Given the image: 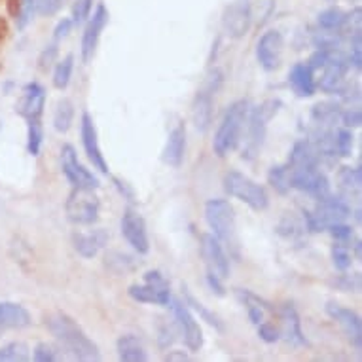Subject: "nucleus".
<instances>
[{"instance_id":"1","label":"nucleus","mask_w":362,"mask_h":362,"mask_svg":"<svg viewBox=\"0 0 362 362\" xmlns=\"http://www.w3.org/2000/svg\"><path fill=\"white\" fill-rule=\"evenodd\" d=\"M44 322L61 349L65 351L66 355H71L74 361H101V351L97 344L83 332V328L72 319L71 315L63 313V311H54V313L46 315Z\"/></svg>"},{"instance_id":"2","label":"nucleus","mask_w":362,"mask_h":362,"mask_svg":"<svg viewBox=\"0 0 362 362\" xmlns=\"http://www.w3.org/2000/svg\"><path fill=\"white\" fill-rule=\"evenodd\" d=\"M283 103L279 99H267L258 107L250 108L249 116H247V131H245L243 150H241V158L247 161H255L260 156V150L264 146L267 135V125L269 122L281 112Z\"/></svg>"},{"instance_id":"3","label":"nucleus","mask_w":362,"mask_h":362,"mask_svg":"<svg viewBox=\"0 0 362 362\" xmlns=\"http://www.w3.org/2000/svg\"><path fill=\"white\" fill-rule=\"evenodd\" d=\"M250 103L247 99H238L230 107L226 108L224 116L220 119V125L213 139V150L218 158L226 156L238 148L241 139H243L245 124L249 116Z\"/></svg>"},{"instance_id":"4","label":"nucleus","mask_w":362,"mask_h":362,"mask_svg":"<svg viewBox=\"0 0 362 362\" xmlns=\"http://www.w3.org/2000/svg\"><path fill=\"white\" fill-rule=\"evenodd\" d=\"M205 220L213 233L226 245L228 249L233 250V255H239V239H238V218L233 211L232 203L222 197H214L205 203Z\"/></svg>"},{"instance_id":"5","label":"nucleus","mask_w":362,"mask_h":362,"mask_svg":"<svg viewBox=\"0 0 362 362\" xmlns=\"http://www.w3.org/2000/svg\"><path fill=\"white\" fill-rule=\"evenodd\" d=\"M351 213L353 211L345 197L327 194L317 199V205L311 211H303V224L308 232L321 233L327 232L328 226L334 222L349 218Z\"/></svg>"},{"instance_id":"6","label":"nucleus","mask_w":362,"mask_h":362,"mask_svg":"<svg viewBox=\"0 0 362 362\" xmlns=\"http://www.w3.org/2000/svg\"><path fill=\"white\" fill-rule=\"evenodd\" d=\"M224 192L233 199H239L245 205H249L252 211H266L269 207V196L266 188L258 185L256 180L247 177L241 171H228L224 175Z\"/></svg>"},{"instance_id":"7","label":"nucleus","mask_w":362,"mask_h":362,"mask_svg":"<svg viewBox=\"0 0 362 362\" xmlns=\"http://www.w3.org/2000/svg\"><path fill=\"white\" fill-rule=\"evenodd\" d=\"M65 213L74 226H93L99 220L101 202L93 188H74L65 202Z\"/></svg>"},{"instance_id":"8","label":"nucleus","mask_w":362,"mask_h":362,"mask_svg":"<svg viewBox=\"0 0 362 362\" xmlns=\"http://www.w3.org/2000/svg\"><path fill=\"white\" fill-rule=\"evenodd\" d=\"M127 294L131 300L139 303H150V305H169L171 302L169 281L158 269L146 272L143 285H131Z\"/></svg>"},{"instance_id":"9","label":"nucleus","mask_w":362,"mask_h":362,"mask_svg":"<svg viewBox=\"0 0 362 362\" xmlns=\"http://www.w3.org/2000/svg\"><path fill=\"white\" fill-rule=\"evenodd\" d=\"M222 80V74L214 71V74L207 80L205 88L199 89L192 103V122L199 133H207L211 124H213L214 110V93L218 89V83Z\"/></svg>"},{"instance_id":"10","label":"nucleus","mask_w":362,"mask_h":362,"mask_svg":"<svg viewBox=\"0 0 362 362\" xmlns=\"http://www.w3.org/2000/svg\"><path fill=\"white\" fill-rule=\"evenodd\" d=\"M171 311L173 319H175V325H177V330L180 332L182 339H185V345L192 353H197L202 351L203 347V330L199 327V322L196 321V317L192 313V309L186 305L185 302L180 300H173L171 298Z\"/></svg>"},{"instance_id":"11","label":"nucleus","mask_w":362,"mask_h":362,"mask_svg":"<svg viewBox=\"0 0 362 362\" xmlns=\"http://www.w3.org/2000/svg\"><path fill=\"white\" fill-rule=\"evenodd\" d=\"M286 165V163H285ZM291 175V188L308 194L313 199L330 194V182L328 177L319 169V165H305L298 169H288Z\"/></svg>"},{"instance_id":"12","label":"nucleus","mask_w":362,"mask_h":362,"mask_svg":"<svg viewBox=\"0 0 362 362\" xmlns=\"http://www.w3.org/2000/svg\"><path fill=\"white\" fill-rule=\"evenodd\" d=\"M285 52V38L279 30H266L256 42V61L266 72H274L281 66Z\"/></svg>"},{"instance_id":"13","label":"nucleus","mask_w":362,"mask_h":362,"mask_svg":"<svg viewBox=\"0 0 362 362\" xmlns=\"http://www.w3.org/2000/svg\"><path fill=\"white\" fill-rule=\"evenodd\" d=\"M61 169L74 188H93V190L99 188V178L80 163L72 144H63L61 148Z\"/></svg>"},{"instance_id":"14","label":"nucleus","mask_w":362,"mask_h":362,"mask_svg":"<svg viewBox=\"0 0 362 362\" xmlns=\"http://www.w3.org/2000/svg\"><path fill=\"white\" fill-rule=\"evenodd\" d=\"M122 235L131 245V249L139 252V255H148L150 252V239L148 230H146V222H144L143 214L135 211L133 207H127L122 216Z\"/></svg>"},{"instance_id":"15","label":"nucleus","mask_w":362,"mask_h":362,"mask_svg":"<svg viewBox=\"0 0 362 362\" xmlns=\"http://www.w3.org/2000/svg\"><path fill=\"white\" fill-rule=\"evenodd\" d=\"M199 250L207 272L218 275L220 279L230 277V258L226 255L222 241L214 233H203L199 239Z\"/></svg>"},{"instance_id":"16","label":"nucleus","mask_w":362,"mask_h":362,"mask_svg":"<svg viewBox=\"0 0 362 362\" xmlns=\"http://www.w3.org/2000/svg\"><path fill=\"white\" fill-rule=\"evenodd\" d=\"M327 313L330 319L338 322L341 332L345 334V338L351 344V347L356 351L362 349V321L361 315L355 313L353 309L344 308L336 302L327 303Z\"/></svg>"},{"instance_id":"17","label":"nucleus","mask_w":362,"mask_h":362,"mask_svg":"<svg viewBox=\"0 0 362 362\" xmlns=\"http://www.w3.org/2000/svg\"><path fill=\"white\" fill-rule=\"evenodd\" d=\"M349 69L351 65L347 55L339 48L330 49V57H328L327 65L321 69V78H319V82H315L317 88H321L327 93H336V89L345 82V76H347Z\"/></svg>"},{"instance_id":"18","label":"nucleus","mask_w":362,"mask_h":362,"mask_svg":"<svg viewBox=\"0 0 362 362\" xmlns=\"http://www.w3.org/2000/svg\"><path fill=\"white\" fill-rule=\"evenodd\" d=\"M108 18H110V13H108L107 6L105 4H99L97 10L93 12L91 18H88V25H86V29H83L82 35V61L83 63H89V61L93 59V55L97 52V46H99V40H101V35L105 27L108 25Z\"/></svg>"},{"instance_id":"19","label":"nucleus","mask_w":362,"mask_h":362,"mask_svg":"<svg viewBox=\"0 0 362 362\" xmlns=\"http://www.w3.org/2000/svg\"><path fill=\"white\" fill-rule=\"evenodd\" d=\"M44 108H46V89L38 82L25 83L16 103V112L30 122V119H40Z\"/></svg>"},{"instance_id":"20","label":"nucleus","mask_w":362,"mask_h":362,"mask_svg":"<svg viewBox=\"0 0 362 362\" xmlns=\"http://www.w3.org/2000/svg\"><path fill=\"white\" fill-rule=\"evenodd\" d=\"M80 137H82L83 150H86L89 163L95 167V169H99L103 175H108V163L105 160L101 146H99L97 127L93 124V118L88 112H83L82 119H80Z\"/></svg>"},{"instance_id":"21","label":"nucleus","mask_w":362,"mask_h":362,"mask_svg":"<svg viewBox=\"0 0 362 362\" xmlns=\"http://www.w3.org/2000/svg\"><path fill=\"white\" fill-rule=\"evenodd\" d=\"M250 23H252V12H250V6L247 0H239V2H233L224 10V16H222V25H224V30L232 38H241L249 33Z\"/></svg>"},{"instance_id":"22","label":"nucleus","mask_w":362,"mask_h":362,"mask_svg":"<svg viewBox=\"0 0 362 362\" xmlns=\"http://www.w3.org/2000/svg\"><path fill=\"white\" fill-rule=\"evenodd\" d=\"M281 319V338L286 339V344L292 347H305L309 345L308 338L303 336L302 330V321H300V315H298L296 308L292 303H285L281 305L277 311Z\"/></svg>"},{"instance_id":"23","label":"nucleus","mask_w":362,"mask_h":362,"mask_svg":"<svg viewBox=\"0 0 362 362\" xmlns=\"http://www.w3.org/2000/svg\"><path fill=\"white\" fill-rule=\"evenodd\" d=\"M108 239H110V235L103 228H95L89 232H74L72 233V247L82 258L91 260L107 247Z\"/></svg>"},{"instance_id":"24","label":"nucleus","mask_w":362,"mask_h":362,"mask_svg":"<svg viewBox=\"0 0 362 362\" xmlns=\"http://www.w3.org/2000/svg\"><path fill=\"white\" fill-rule=\"evenodd\" d=\"M186 156V125L185 122H178L175 124L169 135H167L165 146H163V152H161V160L163 163L169 167H180L182 161H185Z\"/></svg>"},{"instance_id":"25","label":"nucleus","mask_w":362,"mask_h":362,"mask_svg":"<svg viewBox=\"0 0 362 362\" xmlns=\"http://www.w3.org/2000/svg\"><path fill=\"white\" fill-rule=\"evenodd\" d=\"M315 82H317L315 71L305 61L296 63L288 72V86L300 99H309L317 93V83Z\"/></svg>"},{"instance_id":"26","label":"nucleus","mask_w":362,"mask_h":362,"mask_svg":"<svg viewBox=\"0 0 362 362\" xmlns=\"http://www.w3.org/2000/svg\"><path fill=\"white\" fill-rule=\"evenodd\" d=\"M235 296L247 308V315L252 325H260L262 321H266V313H275L272 303L249 288H235Z\"/></svg>"},{"instance_id":"27","label":"nucleus","mask_w":362,"mask_h":362,"mask_svg":"<svg viewBox=\"0 0 362 362\" xmlns=\"http://www.w3.org/2000/svg\"><path fill=\"white\" fill-rule=\"evenodd\" d=\"M341 116V103L339 101H321L317 103L311 112L309 122L311 127H321V129H336Z\"/></svg>"},{"instance_id":"28","label":"nucleus","mask_w":362,"mask_h":362,"mask_svg":"<svg viewBox=\"0 0 362 362\" xmlns=\"http://www.w3.org/2000/svg\"><path fill=\"white\" fill-rule=\"evenodd\" d=\"M116 351H118V358L122 362L148 361V353H146L143 339L135 336V334H124V336H119L118 341H116Z\"/></svg>"},{"instance_id":"29","label":"nucleus","mask_w":362,"mask_h":362,"mask_svg":"<svg viewBox=\"0 0 362 362\" xmlns=\"http://www.w3.org/2000/svg\"><path fill=\"white\" fill-rule=\"evenodd\" d=\"M30 325H33V317L21 303L0 302V327L21 330Z\"/></svg>"},{"instance_id":"30","label":"nucleus","mask_w":362,"mask_h":362,"mask_svg":"<svg viewBox=\"0 0 362 362\" xmlns=\"http://www.w3.org/2000/svg\"><path fill=\"white\" fill-rule=\"evenodd\" d=\"M338 186L341 197L345 199H358L362 188L361 167L344 165L338 169Z\"/></svg>"},{"instance_id":"31","label":"nucleus","mask_w":362,"mask_h":362,"mask_svg":"<svg viewBox=\"0 0 362 362\" xmlns=\"http://www.w3.org/2000/svg\"><path fill=\"white\" fill-rule=\"evenodd\" d=\"M305 165H319V161H317V156H315L313 146L309 143V139H300L291 148L286 167L288 169H298V167Z\"/></svg>"},{"instance_id":"32","label":"nucleus","mask_w":362,"mask_h":362,"mask_svg":"<svg viewBox=\"0 0 362 362\" xmlns=\"http://www.w3.org/2000/svg\"><path fill=\"white\" fill-rule=\"evenodd\" d=\"M182 296H185V303L188 305L190 309H194L199 317H202L203 321L207 322V325H211L213 328H216L218 332H224V322L220 321V317L216 313H213L211 309H207L205 305H203L199 300H197L194 294H192L190 291H188V286L182 285Z\"/></svg>"},{"instance_id":"33","label":"nucleus","mask_w":362,"mask_h":362,"mask_svg":"<svg viewBox=\"0 0 362 362\" xmlns=\"http://www.w3.org/2000/svg\"><path fill=\"white\" fill-rule=\"evenodd\" d=\"M54 129L61 135H65L66 131L72 127L74 122V105L71 99H59L54 108Z\"/></svg>"},{"instance_id":"34","label":"nucleus","mask_w":362,"mask_h":362,"mask_svg":"<svg viewBox=\"0 0 362 362\" xmlns=\"http://www.w3.org/2000/svg\"><path fill=\"white\" fill-rule=\"evenodd\" d=\"M105 266L116 275H124L133 272L137 267V262L133 260V256L124 255V252H118V250H110L105 256Z\"/></svg>"},{"instance_id":"35","label":"nucleus","mask_w":362,"mask_h":362,"mask_svg":"<svg viewBox=\"0 0 362 362\" xmlns=\"http://www.w3.org/2000/svg\"><path fill=\"white\" fill-rule=\"evenodd\" d=\"M303 232H308L305 230V224H303V220H300L294 214L286 213L283 218L279 220V224H277V233H279L281 238L285 239H300L303 235Z\"/></svg>"},{"instance_id":"36","label":"nucleus","mask_w":362,"mask_h":362,"mask_svg":"<svg viewBox=\"0 0 362 362\" xmlns=\"http://www.w3.org/2000/svg\"><path fill=\"white\" fill-rule=\"evenodd\" d=\"M267 182L269 186L274 188L277 194L281 196H286L288 192L292 190L291 188V175H288V167L283 163V165H274L267 173Z\"/></svg>"},{"instance_id":"37","label":"nucleus","mask_w":362,"mask_h":362,"mask_svg":"<svg viewBox=\"0 0 362 362\" xmlns=\"http://www.w3.org/2000/svg\"><path fill=\"white\" fill-rule=\"evenodd\" d=\"M347 21V12L339 10V8H327L317 16V23L321 29L327 30H341Z\"/></svg>"},{"instance_id":"38","label":"nucleus","mask_w":362,"mask_h":362,"mask_svg":"<svg viewBox=\"0 0 362 362\" xmlns=\"http://www.w3.org/2000/svg\"><path fill=\"white\" fill-rule=\"evenodd\" d=\"M72 71H74V55L69 54L63 59L57 61V65L54 69V86L59 91L69 88L72 78Z\"/></svg>"},{"instance_id":"39","label":"nucleus","mask_w":362,"mask_h":362,"mask_svg":"<svg viewBox=\"0 0 362 362\" xmlns=\"http://www.w3.org/2000/svg\"><path fill=\"white\" fill-rule=\"evenodd\" d=\"M334 144H336V154H338V158H351L353 156V146H355L353 129H349V127H339V129L334 131Z\"/></svg>"},{"instance_id":"40","label":"nucleus","mask_w":362,"mask_h":362,"mask_svg":"<svg viewBox=\"0 0 362 362\" xmlns=\"http://www.w3.org/2000/svg\"><path fill=\"white\" fill-rule=\"evenodd\" d=\"M42 143H44V129H42L40 119H30L27 122V150L30 156H40Z\"/></svg>"},{"instance_id":"41","label":"nucleus","mask_w":362,"mask_h":362,"mask_svg":"<svg viewBox=\"0 0 362 362\" xmlns=\"http://www.w3.org/2000/svg\"><path fill=\"white\" fill-rule=\"evenodd\" d=\"M344 42V33L341 30H327L321 29L313 35V46L319 49H336Z\"/></svg>"},{"instance_id":"42","label":"nucleus","mask_w":362,"mask_h":362,"mask_svg":"<svg viewBox=\"0 0 362 362\" xmlns=\"http://www.w3.org/2000/svg\"><path fill=\"white\" fill-rule=\"evenodd\" d=\"M30 351L23 341H12V344L0 347V362L10 361V362H25L29 361Z\"/></svg>"},{"instance_id":"43","label":"nucleus","mask_w":362,"mask_h":362,"mask_svg":"<svg viewBox=\"0 0 362 362\" xmlns=\"http://www.w3.org/2000/svg\"><path fill=\"white\" fill-rule=\"evenodd\" d=\"M330 256H332V264L338 272H347L353 264V252L344 241H336L332 245V250H330Z\"/></svg>"},{"instance_id":"44","label":"nucleus","mask_w":362,"mask_h":362,"mask_svg":"<svg viewBox=\"0 0 362 362\" xmlns=\"http://www.w3.org/2000/svg\"><path fill=\"white\" fill-rule=\"evenodd\" d=\"M330 286L339 292H358L361 291V274H347L341 272L330 281Z\"/></svg>"},{"instance_id":"45","label":"nucleus","mask_w":362,"mask_h":362,"mask_svg":"<svg viewBox=\"0 0 362 362\" xmlns=\"http://www.w3.org/2000/svg\"><path fill=\"white\" fill-rule=\"evenodd\" d=\"M36 13V0H19L18 12H16V23L18 29H25L33 21V16Z\"/></svg>"},{"instance_id":"46","label":"nucleus","mask_w":362,"mask_h":362,"mask_svg":"<svg viewBox=\"0 0 362 362\" xmlns=\"http://www.w3.org/2000/svg\"><path fill=\"white\" fill-rule=\"evenodd\" d=\"M93 2L95 0H74L72 2V23L80 25L88 21L91 10H93Z\"/></svg>"},{"instance_id":"47","label":"nucleus","mask_w":362,"mask_h":362,"mask_svg":"<svg viewBox=\"0 0 362 362\" xmlns=\"http://www.w3.org/2000/svg\"><path fill=\"white\" fill-rule=\"evenodd\" d=\"M361 30L358 33H351L349 42H351V49L349 55H347V59H349V65L356 71H361L362 66V48H361Z\"/></svg>"},{"instance_id":"48","label":"nucleus","mask_w":362,"mask_h":362,"mask_svg":"<svg viewBox=\"0 0 362 362\" xmlns=\"http://www.w3.org/2000/svg\"><path fill=\"white\" fill-rule=\"evenodd\" d=\"M258 327V338L262 341H266V344H275V341H279L281 339V328L275 327L274 322H267L262 321L260 325H256Z\"/></svg>"},{"instance_id":"49","label":"nucleus","mask_w":362,"mask_h":362,"mask_svg":"<svg viewBox=\"0 0 362 362\" xmlns=\"http://www.w3.org/2000/svg\"><path fill=\"white\" fill-rule=\"evenodd\" d=\"M175 334H177V325L171 327L169 322H161L160 327H158V345H160L161 349H167V347H171L175 344Z\"/></svg>"},{"instance_id":"50","label":"nucleus","mask_w":362,"mask_h":362,"mask_svg":"<svg viewBox=\"0 0 362 362\" xmlns=\"http://www.w3.org/2000/svg\"><path fill=\"white\" fill-rule=\"evenodd\" d=\"M339 122L344 124V127H349V129L361 127V124H362L361 108L353 105V107H349V108H347V110H341Z\"/></svg>"},{"instance_id":"51","label":"nucleus","mask_w":362,"mask_h":362,"mask_svg":"<svg viewBox=\"0 0 362 362\" xmlns=\"http://www.w3.org/2000/svg\"><path fill=\"white\" fill-rule=\"evenodd\" d=\"M327 232L332 235L336 241H347V239L353 238V226L345 224L344 220L341 222H334V224H330L327 228Z\"/></svg>"},{"instance_id":"52","label":"nucleus","mask_w":362,"mask_h":362,"mask_svg":"<svg viewBox=\"0 0 362 362\" xmlns=\"http://www.w3.org/2000/svg\"><path fill=\"white\" fill-rule=\"evenodd\" d=\"M33 356L36 362H54L57 358V353L49 344H38L33 349Z\"/></svg>"},{"instance_id":"53","label":"nucleus","mask_w":362,"mask_h":362,"mask_svg":"<svg viewBox=\"0 0 362 362\" xmlns=\"http://www.w3.org/2000/svg\"><path fill=\"white\" fill-rule=\"evenodd\" d=\"M63 6V0H36V12L40 16H54Z\"/></svg>"},{"instance_id":"54","label":"nucleus","mask_w":362,"mask_h":362,"mask_svg":"<svg viewBox=\"0 0 362 362\" xmlns=\"http://www.w3.org/2000/svg\"><path fill=\"white\" fill-rule=\"evenodd\" d=\"M55 57H57V46H55V44L46 46V49L40 54V59H38L42 71H48L49 66L55 63Z\"/></svg>"},{"instance_id":"55","label":"nucleus","mask_w":362,"mask_h":362,"mask_svg":"<svg viewBox=\"0 0 362 362\" xmlns=\"http://www.w3.org/2000/svg\"><path fill=\"white\" fill-rule=\"evenodd\" d=\"M205 279H207L209 288H211V291H213L216 296H220V298L226 296V286H224V283H222L224 279H220L218 275L211 274V272H207V277H205Z\"/></svg>"},{"instance_id":"56","label":"nucleus","mask_w":362,"mask_h":362,"mask_svg":"<svg viewBox=\"0 0 362 362\" xmlns=\"http://www.w3.org/2000/svg\"><path fill=\"white\" fill-rule=\"evenodd\" d=\"M72 19H69V18H63L59 21V23H57V27H55V30H54V38L55 40H63V38H66V36H69V33H71L72 30Z\"/></svg>"},{"instance_id":"57","label":"nucleus","mask_w":362,"mask_h":362,"mask_svg":"<svg viewBox=\"0 0 362 362\" xmlns=\"http://www.w3.org/2000/svg\"><path fill=\"white\" fill-rule=\"evenodd\" d=\"M190 356L186 355L185 351H169V355H165L167 362H177V361H188Z\"/></svg>"}]
</instances>
